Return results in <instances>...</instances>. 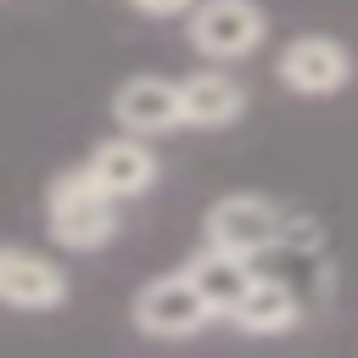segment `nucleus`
Instances as JSON below:
<instances>
[{
    "instance_id": "nucleus-6",
    "label": "nucleus",
    "mask_w": 358,
    "mask_h": 358,
    "mask_svg": "<svg viewBox=\"0 0 358 358\" xmlns=\"http://www.w3.org/2000/svg\"><path fill=\"white\" fill-rule=\"evenodd\" d=\"M67 268L34 246L6 241L0 246V308L11 313H56L67 302Z\"/></svg>"
},
{
    "instance_id": "nucleus-7",
    "label": "nucleus",
    "mask_w": 358,
    "mask_h": 358,
    "mask_svg": "<svg viewBox=\"0 0 358 358\" xmlns=\"http://www.w3.org/2000/svg\"><path fill=\"white\" fill-rule=\"evenodd\" d=\"M112 123L123 134H168L179 129V78L162 73H134L112 90Z\"/></svg>"
},
{
    "instance_id": "nucleus-1",
    "label": "nucleus",
    "mask_w": 358,
    "mask_h": 358,
    "mask_svg": "<svg viewBox=\"0 0 358 358\" xmlns=\"http://www.w3.org/2000/svg\"><path fill=\"white\" fill-rule=\"evenodd\" d=\"M45 224L62 252H101L117 235V201L78 168H62L45 185Z\"/></svg>"
},
{
    "instance_id": "nucleus-4",
    "label": "nucleus",
    "mask_w": 358,
    "mask_h": 358,
    "mask_svg": "<svg viewBox=\"0 0 358 358\" xmlns=\"http://www.w3.org/2000/svg\"><path fill=\"white\" fill-rule=\"evenodd\" d=\"M201 235L207 246L218 252H235V257H263L268 246H280L285 235V218L268 196H252V190H235V196H218L201 218Z\"/></svg>"
},
{
    "instance_id": "nucleus-2",
    "label": "nucleus",
    "mask_w": 358,
    "mask_h": 358,
    "mask_svg": "<svg viewBox=\"0 0 358 358\" xmlns=\"http://www.w3.org/2000/svg\"><path fill=\"white\" fill-rule=\"evenodd\" d=\"M129 319L151 341H190V336H201L213 324V308L201 302V291L190 285V274L173 268V274H157V280H145L134 291Z\"/></svg>"
},
{
    "instance_id": "nucleus-12",
    "label": "nucleus",
    "mask_w": 358,
    "mask_h": 358,
    "mask_svg": "<svg viewBox=\"0 0 358 358\" xmlns=\"http://www.w3.org/2000/svg\"><path fill=\"white\" fill-rule=\"evenodd\" d=\"M140 17H151V22H173V17H190V6L196 0H129Z\"/></svg>"
},
{
    "instance_id": "nucleus-3",
    "label": "nucleus",
    "mask_w": 358,
    "mask_h": 358,
    "mask_svg": "<svg viewBox=\"0 0 358 358\" xmlns=\"http://www.w3.org/2000/svg\"><path fill=\"white\" fill-rule=\"evenodd\" d=\"M185 34L207 62L224 67V62H246L268 39V17L257 0H196L185 17Z\"/></svg>"
},
{
    "instance_id": "nucleus-11",
    "label": "nucleus",
    "mask_w": 358,
    "mask_h": 358,
    "mask_svg": "<svg viewBox=\"0 0 358 358\" xmlns=\"http://www.w3.org/2000/svg\"><path fill=\"white\" fill-rule=\"evenodd\" d=\"M296 319H302L296 291H291L285 280H268V274H257V280L246 285V296L229 308V324H235L241 336H285Z\"/></svg>"
},
{
    "instance_id": "nucleus-8",
    "label": "nucleus",
    "mask_w": 358,
    "mask_h": 358,
    "mask_svg": "<svg viewBox=\"0 0 358 358\" xmlns=\"http://www.w3.org/2000/svg\"><path fill=\"white\" fill-rule=\"evenodd\" d=\"M84 173L112 196V201H134L157 185V151L140 140V134H112L101 145H90L84 157Z\"/></svg>"
},
{
    "instance_id": "nucleus-5",
    "label": "nucleus",
    "mask_w": 358,
    "mask_h": 358,
    "mask_svg": "<svg viewBox=\"0 0 358 358\" xmlns=\"http://www.w3.org/2000/svg\"><path fill=\"white\" fill-rule=\"evenodd\" d=\"M274 78H280L291 95H308V101L341 95V90L352 84V50H347L336 34H296V39L274 56Z\"/></svg>"
},
{
    "instance_id": "nucleus-10",
    "label": "nucleus",
    "mask_w": 358,
    "mask_h": 358,
    "mask_svg": "<svg viewBox=\"0 0 358 358\" xmlns=\"http://www.w3.org/2000/svg\"><path fill=\"white\" fill-rule=\"evenodd\" d=\"M190 285L201 291V302L213 308V319H229V308L246 296V285L257 280L252 257H235V252H218V246H201L190 263H185Z\"/></svg>"
},
{
    "instance_id": "nucleus-9",
    "label": "nucleus",
    "mask_w": 358,
    "mask_h": 358,
    "mask_svg": "<svg viewBox=\"0 0 358 358\" xmlns=\"http://www.w3.org/2000/svg\"><path fill=\"white\" fill-rule=\"evenodd\" d=\"M246 112V90L224 67H196L179 78V123L190 129H229Z\"/></svg>"
}]
</instances>
